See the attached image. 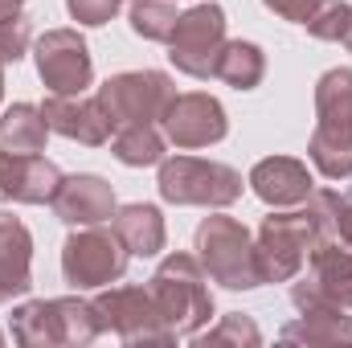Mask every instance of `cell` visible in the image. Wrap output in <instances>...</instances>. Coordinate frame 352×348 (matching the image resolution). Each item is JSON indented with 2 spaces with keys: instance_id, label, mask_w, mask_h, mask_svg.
<instances>
[{
  "instance_id": "cell-1",
  "label": "cell",
  "mask_w": 352,
  "mask_h": 348,
  "mask_svg": "<svg viewBox=\"0 0 352 348\" xmlns=\"http://www.w3.org/2000/svg\"><path fill=\"white\" fill-rule=\"evenodd\" d=\"M316 173L328 180L352 176V70L336 66L316 83V131L307 140Z\"/></svg>"
},
{
  "instance_id": "cell-2",
  "label": "cell",
  "mask_w": 352,
  "mask_h": 348,
  "mask_svg": "<svg viewBox=\"0 0 352 348\" xmlns=\"http://www.w3.org/2000/svg\"><path fill=\"white\" fill-rule=\"evenodd\" d=\"M192 250H197V262L205 266V274L213 283H221L226 291H254V287H263L254 238H250V230L238 217L209 213L197 226V234H192Z\"/></svg>"
},
{
  "instance_id": "cell-3",
  "label": "cell",
  "mask_w": 352,
  "mask_h": 348,
  "mask_svg": "<svg viewBox=\"0 0 352 348\" xmlns=\"http://www.w3.org/2000/svg\"><path fill=\"white\" fill-rule=\"evenodd\" d=\"M205 266L197 262V254L188 250H176L160 262L148 279V291L164 316V324L173 328L176 336H192L209 324L213 316V295L205 287Z\"/></svg>"
},
{
  "instance_id": "cell-4",
  "label": "cell",
  "mask_w": 352,
  "mask_h": 348,
  "mask_svg": "<svg viewBox=\"0 0 352 348\" xmlns=\"http://www.w3.org/2000/svg\"><path fill=\"white\" fill-rule=\"evenodd\" d=\"M320 242H324V234H320L311 209H283V213L263 217L258 238H254L263 283H291V279H299V270L307 266L311 250Z\"/></svg>"
},
{
  "instance_id": "cell-5",
  "label": "cell",
  "mask_w": 352,
  "mask_h": 348,
  "mask_svg": "<svg viewBox=\"0 0 352 348\" xmlns=\"http://www.w3.org/2000/svg\"><path fill=\"white\" fill-rule=\"evenodd\" d=\"M156 188L168 205H205L226 209L242 197V173L221 160H197V156H164Z\"/></svg>"
},
{
  "instance_id": "cell-6",
  "label": "cell",
  "mask_w": 352,
  "mask_h": 348,
  "mask_svg": "<svg viewBox=\"0 0 352 348\" xmlns=\"http://www.w3.org/2000/svg\"><path fill=\"white\" fill-rule=\"evenodd\" d=\"M131 250L123 246V238L102 226H78L66 246H62V274L74 291H94V287H111L127 274Z\"/></svg>"
},
{
  "instance_id": "cell-7",
  "label": "cell",
  "mask_w": 352,
  "mask_h": 348,
  "mask_svg": "<svg viewBox=\"0 0 352 348\" xmlns=\"http://www.w3.org/2000/svg\"><path fill=\"white\" fill-rule=\"evenodd\" d=\"M176 98V83L164 70H123L98 87V102L111 119V127H131V123H160Z\"/></svg>"
},
{
  "instance_id": "cell-8",
  "label": "cell",
  "mask_w": 352,
  "mask_h": 348,
  "mask_svg": "<svg viewBox=\"0 0 352 348\" xmlns=\"http://www.w3.org/2000/svg\"><path fill=\"white\" fill-rule=\"evenodd\" d=\"M221 45H226V8L205 0L176 17V29L168 37V58L188 78H213Z\"/></svg>"
},
{
  "instance_id": "cell-9",
  "label": "cell",
  "mask_w": 352,
  "mask_h": 348,
  "mask_svg": "<svg viewBox=\"0 0 352 348\" xmlns=\"http://www.w3.org/2000/svg\"><path fill=\"white\" fill-rule=\"evenodd\" d=\"M102 332H115L123 345H173L176 332L164 324L148 287H107L94 299Z\"/></svg>"
},
{
  "instance_id": "cell-10",
  "label": "cell",
  "mask_w": 352,
  "mask_h": 348,
  "mask_svg": "<svg viewBox=\"0 0 352 348\" xmlns=\"http://www.w3.org/2000/svg\"><path fill=\"white\" fill-rule=\"evenodd\" d=\"M33 62L50 94H82L94 78V62L78 29H45L37 37Z\"/></svg>"
},
{
  "instance_id": "cell-11",
  "label": "cell",
  "mask_w": 352,
  "mask_h": 348,
  "mask_svg": "<svg viewBox=\"0 0 352 348\" xmlns=\"http://www.w3.org/2000/svg\"><path fill=\"white\" fill-rule=\"evenodd\" d=\"M160 127H164V140L176 144V148H213L230 135L226 107L205 90L176 94L168 102V111L160 115Z\"/></svg>"
},
{
  "instance_id": "cell-12",
  "label": "cell",
  "mask_w": 352,
  "mask_h": 348,
  "mask_svg": "<svg viewBox=\"0 0 352 348\" xmlns=\"http://www.w3.org/2000/svg\"><path fill=\"white\" fill-rule=\"evenodd\" d=\"M311 274L291 287V303L299 312L320 307V303H340L352 312V250L340 242H320L311 250Z\"/></svg>"
},
{
  "instance_id": "cell-13",
  "label": "cell",
  "mask_w": 352,
  "mask_h": 348,
  "mask_svg": "<svg viewBox=\"0 0 352 348\" xmlns=\"http://www.w3.org/2000/svg\"><path fill=\"white\" fill-rule=\"evenodd\" d=\"M41 115H45L50 131H58V135H66L82 148H102L115 135L98 94H90V98L87 94H50L41 102Z\"/></svg>"
},
{
  "instance_id": "cell-14",
  "label": "cell",
  "mask_w": 352,
  "mask_h": 348,
  "mask_svg": "<svg viewBox=\"0 0 352 348\" xmlns=\"http://www.w3.org/2000/svg\"><path fill=\"white\" fill-rule=\"evenodd\" d=\"M50 205H54V217L66 221V226H74V230L78 226H102L119 209L111 180H102V176H94V173L62 176V184H58V193H54Z\"/></svg>"
},
{
  "instance_id": "cell-15",
  "label": "cell",
  "mask_w": 352,
  "mask_h": 348,
  "mask_svg": "<svg viewBox=\"0 0 352 348\" xmlns=\"http://www.w3.org/2000/svg\"><path fill=\"white\" fill-rule=\"evenodd\" d=\"M62 184V168L54 160H45L41 152L33 156H16L4 152L0 156V205L16 201V205H50L54 193Z\"/></svg>"
},
{
  "instance_id": "cell-16",
  "label": "cell",
  "mask_w": 352,
  "mask_h": 348,
  "mask_svg": "<svg viewBox=\"0 0 352 348\" xmlns=\"http://www.w3.org/2000/svg\"><path fill=\"white\" fill-rule=\"evenodd\" d=\"M246 184L254 188V197H258L263 205H270V209H295V205H303V201L311 197V188H316L307 164L295 160V156H266V160H258V164L250 168V180H246Z\"/></svg>"
},
{
  "instance_id": "cell-17",
  "label": "cell",
  "mask_w": 352,
  "mask_h": 348,
  "mask_svg": "<svg viewBox=\"0 0 352 348\" xmlns=\"http://www.w3.org/2000/svg\"><path fill=\"white\" fill-rule=\"evenodd\" d=\"M33 234L21 217L0 209V307L33 291Z\"/></svg>"
},
{
  "instance_id": "cell-18",
  "label": "cell",
  "mask_w": 352,
  "mask_h": 348,
  "mask_svg": "<svg viewBox=\"0 0 352 348\" xmlns=\"http://www.w3.org/2000/svg\"><path fill=\"white\" fill-rule=\"evenodd\" d=\"M115 234L123 238V246L135 254V259H152L164 250L168 242V226H164V213L148 201H131V205H119L115 209Z\"/></svg>"
},
{
  "instance_id": "cell-19",
  "label": "cell",
  "mask_w": 352,
  "mask_h": 348,
  "mask_svg": "<svg viewBox=\"0 0 352 348\" xmlns=\"http://www.w3.org/2000/svg\"><path fill=\"white\" fill-rule=\"evenodd\" d=\"M283 345H349L352 340V316L340 303H320L299 312V320H291L278 332Z\"/></svg>"
},
{
  "instance_id": "cell-20",
  "label": "cell",
  "mask_w": 352,
  "mask_h": 348,
  "mask_svg": "<svg viewBox=\"0 0 352 348\" xmlns=\"http://www.w3.org/2000/svg\"><path fill=\"white\" fill-rule=\"evenodd\" d=\"M50 140V123L41 115V107L33 102H12L0 115V152H16V156H33L45 152Z\"/></svg>"
},
{
  "instance_id": "cell-21",
  "label": "cell",
  "mask_w": 352,
  "mask_h": 348,
  "mask_svg": "<svg viewBox=\"0 0 352 348\" xmlns=\"http://www.w3.org/2000/svg\"><path fill=\"white\" fill-rule=\"evenodd\" d=\"M213 78H221L226 87H234V90H254L266 78L263 45L242 41V37H238V41H226L221 54H217V70H213Z\"/></svg>"
},
{
  "instance_id": "cell-22",
  "label": "cell",
  "mask_w": 352,
  "mask_h": 348,
  "mask_svg": "<svg viewBox=\"0 0 352 348\" xmlns=\"http://www.w3.org/2000/svg\"><path fill=\"white\" fill-rule=\"evenodd\" d=\"M111 156L127 168H152L164 160V131L156 123H131L111 135Z\"/></svg>"
},
{
  "instance_id": "cell-23",
  "label": "cell",
  "mask_w": 352,
  "mask_h": 348,
  "mask_svg": "<svg viewBox=\"0 0 352 348\" xmlns=\"http://www.w3.org/2000/svg\"><path fill=\"white\" fill-rule=\"evenodd\" d=\"M12 340L25 348H58V316H54V299H29L21 307H12Z\"/></svg>"
},
{
  "instance_id": "cell-24",
  "label": "cell",
  "mask_w": 352,
  "mask_h": 348,
  "mask_svg": "<svg viewBox=\"0 0 352 348\" xmlns=\"http://www.w3.org/2000/svg\"><path fill=\"white\" fill-rule=\"evenodd\" d=\"M54 316H58V336L62 345L78 348V345H90L102 336V320L94 312V299H82V295H62L54 299Z\"/></svg>"
},
{
  "instance_id": "cell-25",
  "label": "cell",
  "mask_w": 352,
  "mask_h": 348,
  "mask_svg": "<svg viewBox=\"0 0 352 348\" xmlns=\"http://www.w3.org/2000/svg\"><path fill=\"white\" fill-rule=\"evenodd\" d=\"M188 340H192L197 348H221V345L258 348V345H263V332H258V324H254L250 316H242V312H230V316H221L213 328H205V332H192Z\"/></svg>"
},
{
  "instance_id": "cell-26",
  "label": "cell",
  "mask_w": 352,
  "mask_h": 348,
  "mask_svg": "<svg viewBox=\"0 0 352 348\" xmlns=\"http://www.w3.org/2000/svg\"><path fill=\"white\" fill-rule=\"evenodd\" d=\"M176 4L173 0H131V33L144 37V41H168L176 29Z\"/></svg>"
},
{
  "instance_id": "cell-27",
  "label": "cell",
  "mask_w": 352,
  "mask_h": 348,
  "mask_svg": "<svg viewBox=\"0 0 352 348\" xmlns=\"http://www.w3.org/2000/svg\"><path fill=\"white\" fill-rule=\"evenodd\" d=\"M349 21H352V4H344V0H324V4L316 8V17H311L303 29H307L316 41H344Z\"/></svg>"
},
{
  "instance_id": "cell-28",
  "label": "cell",
  "mask_w": 352,
  "mask_h": 348,
  "mask_svg": "<svg viewBox=\"0 0 352 348\" xmlns=\"http://www.w3.org/2000/svg\"><path fill=\"white\" fill-rule=\"evenodd\" d=\"M29 41H33V25H29L21 12L0 17V62H4V66H16V62L29 54Z\"/></svg>"
},
{
  "instance_id": "cell-29",
  "label": "cell",
  "mask_w": 352,
  "mask_h": 348,
  "mask_svg": "<svg viewBox=\"0 0 352 348\" xmlns=\"http://www.w3.org/2000/svg\"><path fill=\"white\" fill-rule=\"evenodd\" d=\"M119 8H123V0H66V12H70L78 25H90V29L107 25Z\"/></svg>"
},
{
  "instance_id": "cell-30",
  "label": "cell",
  "mask_w": 352,
  "mask_h": 348,
  "mask_svg": "<svg viewBox=\"0 0 352 348\" xmlns=\"http://www.w3.org/2000/svg\"><path fill=\"white\" fill-rule=\"evenodd\" d=\"M266 8L274 12V17H283V21H291V25H307L311 17H316V8L324 4V0H263Z\"/></svg>"
},
{
  "instance_id": "cell-31",
  "label": "cell",
  "mask_w": 352,
  "mask_h": 348,
  "mask_svg": "<svg viewBox=\"0 0 352 348\" xmlns=\"http://www.w3.org/2000/svg\"><path fill=\"white\" fill-rule=\"evenodd\" d=\"M21 4H25V0H0V17H8V12H21Z\"/></svg>"
},
{
  "instance_id": "cell-32",
  "label": "cell",
  "mask_w": 352,
  "mask_h": 348,
  "mask_svg": "<svg viewBox=\"0 0 352 348\" xmlns=\"http://www.w3.org/2000/svg\"><path fill=\"white\" fill-rule=\"evenodd\" d=\"M344 45L352 50V21H349V33H344Z\"/></svg>"
},
{
  "instance_id": "cell-33",
  "label": "cell",
  "mask_w": 352,
  "mask_h": 348,
  "mask_svg": "<svg viewBox=\"0 0 352 348\" xmlns=\"http://www.w3.org/2000/svg\"><path fill=\"white\" fill-rule=\"evenodd\" d=\"M0 98H4V62H0Z\"/></svg>"
},
{
  "instance_id": "cell-34",
  "label": "cell",
  "mask_w": 352,
  "mask_h": 348,
  "mask_svg": "<svg viewBox=\"0 0 352 348\" xmlns=\"http://www.w3.org/2000/svg\"><path fill=\"white\" fill-rule=\"evenodd\" d=\"M0 345H4V336H0Z\"/></svg>"
}]
</instances>
